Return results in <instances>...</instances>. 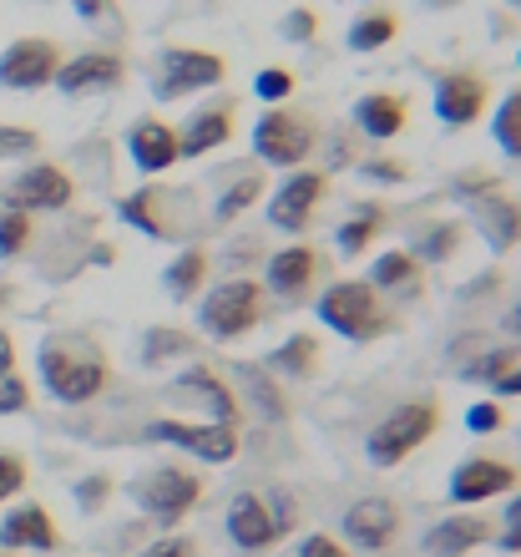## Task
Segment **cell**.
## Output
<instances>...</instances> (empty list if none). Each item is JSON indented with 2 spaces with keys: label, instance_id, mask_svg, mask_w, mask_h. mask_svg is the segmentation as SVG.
<instances>
[{
  "label": "cell",
  "instance_id": "2",
  "mask_svg": "<svg viewBox=\"0 0 521 557\" xmlns=\"http://www.w3.org/2000/svg\"><path fill=\"white\" fill-rule=\"evenodd\" d=\"M314 320L330 330V335L349 339V345H370V339L390 335V309H385V294H375L364 278H334L324 284V294L314 299Z\"/></svg>",
  "mask_w": 521,
  "mask_h": 557
},
{
  "label": "cell",
  "instance_id": "56",
  "mask_svg": "<svg viewBox=\"0 0 521 557\" xmlns=\"http://www.w3.org/2000/svg\"><path fill=\"white\" fill-rule=\"evenodd\" d=\"M0 557H15V553H0Z\"/></svg>",
  "mask_w": 521,
  "mask_h": 557
},
{
  "label": "cell",
  "instance_id": "55",
  "mask_svg": "<svg viewBox=\"0 0 521 557\" xmlns=\"http://www.w3.org/2000/svg\"><path fill=\"white\" fill-rule=\"evenodd\" d=\"M517 66H521V51H517Z\"/></svg>",
  "mask_w": 521,
  "mask_h": 557
},
{
  "label": "cell",
  "instance_id": "25",
  "mask_svg": "<svg viewBox=\"0 0 521 557\" xmlns=\"http://www.w3.org/2000/svg\"><path fill=\"white\" fill-rule=\"evenodd\" d=\"M349 122L370 143H395V137L410 133V102L400 91H364L355 102V112H349Z\"/></svg>",
  "mask_w": 521,
  "mask_h": 557
},
{
  "label": "cell",
  "instance_id": "35",
  "mask_svg": "<svg viewBox=\"0 0 521 557\" xmlns=\"http://www.w3.org/2000/svg\"><path fill=\"white\" fill-rule=\"evenodd\" d=\"M517 366H521V345H517V339H507V345H496V350L476 355V360L466 366L461 381H471V385H496L501 375H511Z\"/></svg>",
  "mask_w": 521,
  "mask_h": 557
},
{
  "label": "cell",
  "instance_id": "52",
  "mask_svg": "<svg viewBox=\"0 0 521 557\" xmlns=\"http://www.w3.org/2000/svg\"><path fill=\"white\" fill-rule=\"evenodd\" d=\"M5 370H15V339H11V330H0V375Z\"/></svg>",
  "mask_w": 521,
  "mask_h": 557
},
{
  "label": "cell",
  "instance_id": "19",
  "mask_svg": "<svg viewBox=\"0 0 521 557\" xmlns=\"http://www.w3.org/2000/svg\"><path fill=\"white\" fill-rule=\"evenodd\" d=\"M400 528H406V512L390 497H360L339 517V543L355 553H385L400 537Z\"/></svg>",
  "mask_w": 521,
  "mask_h": 557
},
{
  "label": "cell",
  "instance_id": "30",
  "mask_svg": "<svg viewBox=\"0 0 521 557\" xmlns=\"http://www.w3.org/2000/svg\"><path fill=\"white\" fill-rule=\"evenodd\" d=\"M380 234H385V208L360 203L339 228H334V249H339V259H360V253L375 249Z\"/></svg>",
  "mask_w": 521,
  "mask_h": 557
},
{
  "label": "cell",
  "instance_id": "15",
  "mask_svg": "<svg viewBox=\"0 0 521 557\" xmlns=\"http://www.w3.org/2000/svg\"><path fill=\"white\" fill-rule=\"evenodd\" d=\"M324 274H330L324 253H319L314 244H305V238H294V244L269 253V264H263V294H278L284 305H299V299L314 294V284Z\"/></svg>",
  "mask_w": 521,
  "mask_h": 557
},
{
  "label": "cell",
  "instance_id": "48",
  "mask_svg": "<svg viewBox=\"0 0 521 557\" xmlns=\"http://www.w3.org/2000/svg\"><path fill=\"white\" fill-rule=\"evenodd\" d=\"M137 557H198V543L183 537V532H168V537H152Z\"/></svg>",
  "mask_w": 521,
  "mask_h": 557
},
{
  "label": "cell",
  "instance_id": "17",
  "mask_svg": "<svg viewBox=\"0 0 521 557\" xmlns=\"http://www.w3.org/2000/svg\"><path fill=\"white\" fill-rule=\"evenodd\" d=\"M168 396L183 400V406H193V411L208 416L213 425H238V416H244L233 381H223V375L208 370V366H183L173 381H168Z\"/></svg>",
  "mask_w": 521,
  "mask_h": 557
},
{
  "label": "cell",
  "instance_id": "47",
  "mask_svg": "<svg viewBox=\"0 0 521 557\" xmlns=\"http://www.w3.org/2000/svg\"><path fill=\"white\" fill-rule=\"evenodd\" d=\"M294 557H349V547L339 543L334 532H305L299 547H294Z\"/></svg>",
  "mask_w": 521,
  "mask_h": 557
},
{
  "label": "cell",
  "instance_id": "10",
  "mask_svg": "<svg viewBox=\"0 0 521 557\" xmlns=\"http://www.w3.org/2000/svg\"><path fill=\"white\" fill-rule=\"evenodd\" d=\"M431 107L435 122L461 133V127H476L486 112H492V82L471 66H450V72H435L431 82Z\"/></svg>",
  "mask_w": 521,
  "mask_h": 557
},
{
  "label": "cell",
  "instance_id": "44",
  "mask_svg": "<svg viewBox=\"0 0 521 557\" xmlns=\"http://www.w3.org/2000/svg\"><path fill=\"white\" fill-rule=\"evenodd\" d=\"M507 425V411H501V400H476L471 411H466V431L471 436H496Z\"/></svg>",
  "mask_w": 521,
  "mask_h": 557
},
{
  "label": "cell",
  "instance_id": "33",
  "mask_svg": "<svg viewBox=\"0 0 521 557\" xmlns=\"http://www.w3.org/2000/svg\"><path fill=\"white\" fill-rule=\"evenodd\" d=\"M492 143L501 147V158L521 162V87H511L507 97L492 107Z\"/></svg>",
  "mask_w": 521,
  "mask_h": 557
},
{
  "label": "cell",
  "instance_id": "28",
  "mask_svg": "<svg viewBox=\"0 0 521 557\" xmlns=\"http://www.w3.org/2000/svg\"><path fill=\"white\" fill-rule=\"evenodd\" d=\"M420 278H425V264H420L410 249H380L375 259H370L364 284L375 294H415Z\"/></svg>",
  "mask_w": 521,
  "mask_h": 557
},
{
  "label": "cell",
  "instance_id": "51",
  "mask_svg": "<svg viewBox=\"0 0 521 557\" xmlns=\"http://www.w3.org/2000/svg\"><path fill=\"white\" fill-rule=\"evenodd\" d=\"M501 330L521 345V294H517V305H507V314H501Z\"/></svg>",
  "mask_w": 521,
  "mask_h": 557
},
{
  "label": "cell",
  "instance_id": "36",
  "mask_svg": "<svg viewBox=\"0 0 521 557\" xmlns=\"http://www.w3.org/2000/svg\"><path fill=\"white\" fill-rule=\"evenodd\" d=\"M30 244H36V219L21 213V208H0V259H26Z\"/></svg>",
  "mask_w": 521,
  "mask_h": 557
},
{
  "label": "cell",
  "instance_id": "43",
  "mask_svg": "<svg viewBox=\"0 0 521 557\" xmlns=\"http://www.w3.org/2000/svg\"><path fill=\"white\" fill-rule=\"evenodd\" d=\"M30 406V381L21 370H5L0 375V416H21Z\"/></svg>",
  "mask_w": 521,
  "mask_h": 557
},
{
  "label": "cell",
  "instance_id": "23",
  "mask_svg": "<svg viewBox=\"0 0 521 557\" xmlns=\"http://www.w3.org/2000/svg\"><path fill=\"white\" fill-rule=\"evenodd\" d=\"M492 537H496V522L486 512H450L425 528L420 553L425 557H466V553H476V547H486Z\"/></svg>",
  "mask_w": 521,
  "mask_h": 557
},
{
  "label": "cell",
  "instance_id": "21",
  "mask_svg": "<svg viewBox=\"0 0 521 557\" xmlns=\"http://www.w3.org/2000/svg\"><path fill=\"white\" fill-rule=\"evenodd\" d=\"M0 553H61V528L46 502H15L11 512L0 517Z\"/></svg>",
  "mask_w": 521,
  "mask_h": 557
},
{
  "label": "cell",
  "instance_id": "34",
  "mask_svg": "<svg viewBox=\"0 0 521 557\" xmlns=\"http://www.w3.org/2000/svg\"><path fill=\"white\" fill-rule=\"evenodd\" d=\"M233 381L248 385V396H253V406H259L263 421H284V396H278V385L263 375V366H233Z\"/></svg>",
  "mask_w": 521,
  "mask_h": 557
},
{
  "label": "cell",
  "instance_id": "24",
  "mask_svg": "<svg viewBox=\"0 0 521 557\" xmlns=\"http://www.w3.org/2000/svg\"><path fill=\"white\" fill-rule=\"evenodd\" d=\"M233 127H238V107L233 102L198 107V112L177 127V152H183V162H198V158H208V152H218L223 143H233Z\"/></svg>",
  "mask_w": 521,
  "mask_h": 557
},
{
  "label": "cell",
  "instance_id": "54",
  "mask_svg": "<svg viewBox=\"0 0 521 557\" xmlns=\"http://www.w3.org/2000/svg\"><path fill=\"white\" fill-rule=\"evenodd\" d=\"M511 5H517V11H521V0H511Z\"/></svg>",
  "mask_w": 521,
  "mask_h": 557
},
{
  "label": "cell",
  "instance_id": "6",
  "mask_svg": "<svg viewBox=\"0 0 521 557\" xmlns=\"http://www.w3.org/2000/svg\"><path fill=\"white\" fill-rule=\"evenodd\" d=\"M193 198L183 188H168L162 177L142 183L137 193L116 198V219L137 228V234L158 238V244H193V213H173V208H188Z\"/></svg>",
  "mask_w": 521,
  "mask_h": 557
},
{
  "label": "cell",
  "instance_id": "22",
  "mask_svg": "<svg viewBox=\"0 0 521 557\" xmlns=\"http://www.w3.org/2000/svg\"><path fill=\"white\" fill-rule=\"evenodd\" d=\"M127 158L137 173H147V183L162 173H173L177 162H183V152H177V127L152 117V112H142V117L127 127Z\"/></svg>",
  "mask_w": 521,
  "mask_h": 557
},
{
  "label": "cell",
  "instance_id": "8",
  "mask_svg": "<svg viewBox=\"0 0 521 557\" xmlns=\"http://www.w3.org/2000/svg\"><path fill=\"white\" fill-rule=\"evenodd\" d=\"M324 198H330V173L324 168H294L274 193H263V219L274 234L299 238L314 228V213L324 208Z\"/></svg>",
  "mask_w": 521,
  "mask_h": 557
},
{
  "label": "cell",
  "instance_id": "41",
  "mask_svg": "<svg viewBox=\"0 0 521 557\" xmlns=\"http://www.w3.org/2000/svg\"><path fill=\"white\" fill-rule=\"evenodd\" d=\"M360 177L375 183V188H400L410 177V168L400 158H360Z\"/></svg>",
  "mask_w": 521,
  "mask_h": 557
},
{
  "label": "cell",
  "instance_id": "39",
  "mask_svg": "<svg viewBox=\"0 0 521 557\" xmlns=\"http://www.w3.org/2000/svg\"><path fill=\"white\" fill-rule=\"evenodd\" d=\"M319 26H324V21H319L314 5H289V11H284V21H278V36H284V41H294V46H309L319 36Z\"/></svg>",
  "mask_w": 521,
  "mask_h": 557
},
{
  "label": "cell",
  "instance_id": "12",
  "mask_svg": "<svg viewBox=\"0 0 521 557\" xmlns=\"http://www.w3.org/2000/svg\"><path fill=\"white\" fill-rule=\"evenodd\" d=\"M5 208H21V213H66L76 203V177L61 168V162H26L21 173L5 183Z\"/></svg>",
  "mask_w": 521,
  "mask_h": 557
},
{
  "label": "cell",
  "instance_id": "31",
  "mask_svg": "<svg viewBox=\"0 0 521 557\" xmlns=\"http://www.w3.org/2000/svg\"><path fill=\"white\" fill-rule=\"evenodd\" d=\"M395 36H400V15L385 11V5H375V11H364V15L349 21L345 46L355 51V57H370V51H385Z\"/></svg>",
  "mask_w": 521,
  "mask_h": 557
},
{
  "label": "cell",
  "instance_id": "49",
  "mask_svg": "<svg viewBox=\"0 0 521 557\" xmlns=\"http://www.w3.org/2000/svg\"><path fill=\"white\" fill-rule=\"evenodd\" d=\"M72 11L87 26H102V21H116V0H72Z\"/></svg>",
  "mask_w": 521,
  "mask_h": 557
},
{
  "label": "cell",
  "instance_id": "7",
  "mask_svg": "<svg viewBox=\"0 0 521 557\" xmlns=\"http://www.w3.org/2000/svg\"><path fill=\"white\" fill-rule=\"evenodd\" d=\"M132 502H137V512L162 532H177L183 522L193 517V507L203 502V476H193L188 467H177V461H162L142 476V482L132 486Z\"/></svg>",
  "mask_w": 521,
  "mask_h": 557
},
{
  "label": "cell",
  "instance_id": "50",
  "mask_svg": "<svg viewBox=\"0 0 521 557\" xmlns=\"http://www.w3.org/2000/svg\"><path fill=\"white\" fill-rule=\"evenodd\" d=\"M492 391H496V396H501V400H517V396H521V366L511 370V375H501V381H496Z\"/></svg>",
  "mask_w": 521,
  "mask_h": 557
},
{
  "label": "cell",
  "instance_id": "20",
  "mask_svg": "<svg viewBox=\"0 0 521 557\" xmlns=\"http://www.w3.org/2000/svg\"><path fill=\"white\" fill-rule=\"evenodd\" d=\"M466 213H471L476 238L496 253V259H507V253L521 249V198L492 188V193H481V198H471V203H466Z\"/></svg>",
  "mask_w": 521,
  "mask_h": 557
},
{
  "label": "cell",
  "instance_id": "29",
  "mask_svg": "<svg viewBox=\"0 0 521 557\" xmlns=\"http://www.w3.org/2000/svg\"><path fill=\"white\" fill-rule=\"evenodd\" d=\"M263 193H269L263 173H253V168H233V177L223 183V193H218V203H213V223L218 228H228V223L244 219L253 203H263Z\"/></svg>",
  "mask_w": 521,
  "mask_h": 557
},
{
  "label": "cell",
  "instance_id": "40",
  "mask_svg": "<svg viewBox=\"0 0 521 557\" xmlns=\"http://www.w3.org/2000/svg\"><path fill=\"white\" fill-rule=\"evenodd\" d=\"M188 350H193V335H183V330H147L142 360L147 366H162L168 355H188Z\"/></svg>",
  "mask_w": 521,
  "mask_h": 557
},
{
  "label": "cell",
  "instance_id": "53",
  "mask_svg": "<svg viewBox=\"0 0 521 557\" xmlns=\"http://www.w3.org/2000/svg\"><path fill=\"white\" fill-rule=\"evenodd\" d=\"M5 299H11V289H5V284H0V305H5Z\"/></svg>",
  "mask_w": 521,
  "mask_h": 557
},
{
  "label": "cell",
  "instance_id": "38",
  "mask_svg": "<svg viewBox=\"0 0 521 557\" xmlns=\"http://www.w3.org/2000/svg\"><path fill=\"white\" fill-rule=\"evenodd\" d=\"M294 72L289 66H263L259 76H253V97H259L263 107H289V97H294Z\"/></svg>",
  "mask_w": 521,
  "mask_h": 557
},
{
  "label": "cell",
  "instance_id": "32",
  "mask_svg": "<svg viewBox=\"0 0 521 557\" xmlns=\"http://www.w3.org/2000/svg\"><path fill=\"white\" fill-rule=\"evenodd\" d=\"M461 238H466V228L461 223H450V219H441V223H425L415 238H410L406 249L415 253L420 264H450L456 253H461Z\"/></svg>",
  "mask_w": 521,
  "mask_h": 557
},
{
  "label": "cell",
  "instance_id": "13",
  "mask_svg": "<svg viewBox=\"0 0 521 557\" xmlns=\"http://www.w3.org/2000/svg\"><path fill=\"white\" fill-rule=\"evenodd\" d=\"M517 482H521L517 467L501 461V456H466V461H456V471H450L446 502L450 507H461V512H481L486 502L511 497Z\"/></svg>",
  "mask_w": 521,
  "mask_h": 557
},
{
  "label": "cell",
  "instance_id": "4",
  "mask_svg": "<svg viewBox=\"0 0 521 557\" xmlns=\"http://www.w3.org/2000/svg\"><path fill=\"white\" fill-rule=\"evenodd\" d=\"M435 431H441V400H400L395 411H385L370 425L364 461L375 471H395L400 461H410Z\"/></svg>",
  "mask_w": 521,
  "mask_h": 557
},
{
  "label": "cell",
  "instance_id": "26",
  "mask_svg": "<svg viewBox=\"0 0 521 557\" xmlns=\"http://www.w3.org/2000/svg\"><path fill=\"white\" fill-rule=\"evenodd\" d=\"M208 274H213V253H208L203 244H183V249L173 253V264L162 269V289H168L173 305H193V299L208 289Z\"/></svg>",
  "mask_w": 521,
  "mask_h": 557
},
{
  "label": "cell",
  "instance_id": "57",
  "mask_svg": "<svg viewBox=\"0 0 521 557\" xmlns=\"http://www.w3.org/2000/svg\"><path fill=\"white\" fill-rule=\"evenodd\" d=\"M364 5H375V0H364Z\"/></svg>",
  "mask_w": 521,
  "mask_h": 557
},
{
  "label": "cell",
  "instance_id": "3",
  "mask_svg": "<svg viewBox=\"0 0 521 557\" xmlns=\"http://www.w3.org/2000/svg\"><path fill=\"white\" fill-rule=\"evenodd\" d=\"M263 309H269V294L259 278H223L198 294V330L213 345H238L263 324Z\"/></svg>",
  "mask_w": 521,
  "mask_h": 557
},
{
  "label": "cell",
  "instance_id": "42",
  "mask_svg": "<svg viewBox=\"0 0 521 557\" xmlns=\"http://www.w3.org/2000/svg\"><path fill=\"white\" fill-rule=\"evenodd\" d=\"M26 482H30V467L21 461L15 451H0V507L11 497H21L26 492Z\"/></svg>",
  "mask_w": 521,
  "mask_h": 557
},
{
  "label": "cell",
  "instance_id": "18",
  "mask_svg": "<svg viewBox=\"0 0 521 557\" xmlns=\"http://www.w3.org/2000/svg\"><path fill=\"white\" fill-rule=\"evenodd\" d=\"M61 46L51 36H15L0 51V87L5 91H46L57 82Z\"/></svg>",
  "mask_w": 521,
  "mask_h": 557
},
{
  "label": "cell",
  "instance_id": "27",
  "mask_svg": "<svg viewBox=\"0 0 521 557\" xmlns=\"http://www.w3.org/2000/svg\"><path fill=\"white\" fill-rule=\"evenodd\" d=\"M319 360H324V345H319L314 330H294V335H284L274 350H269L263 370H274L284 381H309L319 370Z\"/></svg>",
  "mask_w": 521,
  "mask_h": 557
},
{
  "label": "cell",
  "instance_id": "1",
  "mask_svg": "<svg viewBox=\"0 0 521 557\" xmlns=\"http://www.w3.org/2000/svg\"><path fill=\"white\" fill-rule=\"evenodd\" d=\"M36 375L57 406H91L112 385V360L91 335L57 330V335H41V345H36Z\"/></svg>",
  "mask_w": 521,
  "mask_h": 557
},
{
  "label": "cell",
  "instance_id": "37",
  "mask_svg": "<svg viewBox=\"0 0 521 557\" xmlns=\"http://www.w3.org/2000/svg\"><path fill=\"white\" fill-rule=\"evenodd\" d=\"M41 152V133L26 122H0V162H30Z\"/></svg>",
  "mask_w": 521,
  "mask_h": 557
},
{
  "label": "cell",
  "instance_id": "11",
  "mask_svg": "<svg viewBox=\"0 0 521 557\" xmlns=\"http://www.w3.org/2000/svg\"><path fill=\"white\" fill-rule=\"evenodd\" d=\"M147 441H158V446H173L183 456H198L203 467H228L244 436H238V425H213V421H177V416H162V421L147 425Z\"/></svg>",
  "mask_w": 521,
  "mask_h": 557
},
{
  "label": "cell",
  "instance_id": "5",
  "mask_svg": "<svg viewBox=\"0 0 521 557\" xmlns=\"http://www.w3.org/2000/svg\"><path fill=\"white\" fill-rule=\"evenodd\" d=\"M319 137L324 133H319L314 117H305V112H294V107H263L259 122H253V133H248V143H253V158H259L263 168L294 173V168H309Z\"/></svg>",
  "mask_w": 521,
  "mask_h": 557
},
{
  "label": "cell",
  "instance_id": "9",
  "mask_svg": "<svg viewBox=\"0 0 521 557\" xmlns=\"http://www.w3.org/2000/svg\"><path fill=\"white\" fill-rule=\"evenodd\" d=\"M223 76H228V61L208 46H162L152 91H158V102H183V97L223 87Z\"/></svg>",
  "mask_w": 521,
  "mask_h": 557
},
{
  "label": "cell",
  "instance_id": "45",
  "mask_svg": "<svg viewBox=\"0 0 521 557\" xmlns=\"http://www.w3.org/2000/svg\"><path fill=\"white\" fill-rule=\"evenodd\" d=\"M107 497H112V476H102V471L76 482V507H82V512H102Z\"/></svg>",
  "mask_w": 521,
  "mask_h": 557
},
{
  "label": "cell",
  "instance_id": "14",
  "mask_svg": "<svg viewBox=\"0 0 521 557\" xmlns=\"http://www.w3.org/2000/svg\"><path fill=\"white\" fill-rule=\"evenodd\" d=\"M223 528H228V543L248 557L274 553V547L289 537V528H284L274 517V507H269V492H233L228 512H223Z\"/></svg>",
  "mask_w": 521,
  "mask_h": 557
},
{
  "label": "cell",
  "instance_id": "46",
  "mask_svg": "<svg viewBox=\"0 0 521 557\" xmlns=\"http://www.w3.org/2000/svg\"><path fill=\"white\" fill-rule=\"evenodd\" d=\"M501 553H517L521 557V492L507 497V512H501V537H492Z\"/></svg>",
  "mask_w": 521,
  "mask_h": 557
},
{
  "label": "cell",
  "instance_id": "16",
  "mask_svg": "<svg viewBox=\"0 0 521 557\" xmlns=\"http://www.w3.org/2000/svg\"><path fill=\"white\" fill-rule=\"evenodd\" d=\"M122 82H127V61H122V51L91 46V51L61 57L57 82H51V87H57L61 97H72V102H82V97H107V91H116Z\"/></svg>",
  "mask_w": 521,
  "mask_h": 557
}]
</instances>
